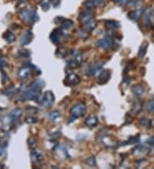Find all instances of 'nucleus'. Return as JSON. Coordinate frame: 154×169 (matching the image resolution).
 Returning a JSON list of instances; mask_svg holds the SVG:
<instances>
[{
  "label": "nucleus",
  "instance_id": "obj_16",
  "mask_svg": "<svg viewBox=\"0 0 154 169\" xmlns=\"http://www.w3.org/2000/svg\"><path fill=\"white\" fill-rule=\"evenodd\" d=\"M147 47H148V43L147 42H144L141 46L139 47V57L140 58L144 57V56L145 55L146 53V51H147Z\"/></svg>",
  "mask_w": 154,
  "mask_h": 169
},
{
  "label": "nucleus",
  "instance_id": "obj_31",
  "mask_svg": "<svg viewBox=\"0 0 154 169\" xmlns=\"http://www.w3.org/2000/svg\"><path fill=\"white\" fill-rule=\"evenodd\" d=\"M95 4L98 5H101L102 4H104V0H95Z\"/></svg>",
  "mask_w": 154,
  "mask_h": 169
},
{
  "label": "nucleus",
  "instance_id": "obj_22",
  "mask_svg": "<svg viewBox=\"0 0 154 169\" xmlns=\"http://www.w3.org/2000/svg\"><path fill=\"white\" fill-rule=\"evenodd\" d=\"M57 56L59 57H64L67 56V51L64 48H58L57 51Z\"/></svg>",
  "mask_w": 154,
  "mask_h": 169
},
{
  "label": "nucleus",
  "instance_id": "obj_28",
  "mask_svg": "<svg viewBox=\"0 0 154 169\" xmlns=\"http://www.w3.org/2000/svg\"><path fill=\"white\" fill-rule=\"evenodd\" d=\"M141 103L139 101H138L137 103H135V105L134 107V113H138L140 109H141Z\"/></svg>",
  "mask_w": 154,
  "mask_h": 169
},
{
  "label": "nucleus",
  "instance_id": "obj_10",
  "mask_svg": "<svg viewBox=\"0 0 154 169\" xmlns=\"http://www.w3.org/2000/svg\"><path fill=\"white\" fill-rule=\"evenodd\" d=\"M103 64H104V62H96V63L93 64L92 66H90L89 70H88V74L91 75V76L97 74L101 70V68L103 67Z\"/></svg>",
  "mask_w": 154,
  "mask_h": 169
},
{
  "label": "nucleus",
  "instance_id": "obj_23",
  "mask_svg": "<svg viewBox=\"0 0 154 169\" xmlns=\"http://www.w3.org/2000/svg\"><path fill=\"white\" fill-rule=\"evenodd\" d=\"M40 5L45 11H48L50 8V0H41Z\"/></svg>",
  "mask_w": 154,
  "mask_h": 169
},
{
  "label": "nucleus",
  "instance_id": "obj_36",
  "mask_svg": "<svg viewBox=\"0 0 154 169\" xmlns=\"http://www.w3.org/2000/svg\"><path fill=\"white\" fill-rule=\"evenodd\" d=\"M151 126H154V122H153V121L151 122Z\"/></svg>",
  "mask_w": 154,
  "mask_h": 169
},
{
  "label": "nucleus",
  "instance_id": "obj_20",
  "mask_svg": "<svg viewBox=\"0 0 154 169\" xmlns=\"http://www.w3.org/2000/svg\"><path fill=\"white\" fill-rule=\"evenodd\" d=\"M59 116H60V112L59 111H57V110L56 111H52L49 114V120L51 121H55L57 119L59 118Z\"/></svg>",
  "mask_w": 154,
  "mask_h": 169
},
{
  "label": "nucleus",
  "instance_id": "obj_18",
  "mask_svg": "<svg viewBox=\"0 0 154 169\" xmlns=\"http://www.w3.org/2000/svg\"><path fill=\"white\" fill-rule=\"evenodd\" d=\"M74 25V22L71 20H64L62 23V29L63 30H69Z\"/></svg>",
  "mask_w": 154,
  "mask_h": 169
},
{
  "label": "nucleus",
  "instance_id": "obj_27",
  "mask_svg": "<svg viewBox=\"0 0 154 169\" xmlns=\"http://www.w3.org/2000/svg\"><path fill=\"white\" fill-rule=\"evenodd\" d=\"M86 163H87V165L91 166H95V164H96V162H95V158H94L93 156H91L90 158H88V159L86 160Z\"/></svg>",
  "mask_w": 154,
  "mask_h": 169
},
{
  "label": "nucleus",
  "instance_id": "obj_33",
  "mask_svg": "<svg viewBox=\"0 0 154 169\" xmlns=\"http://www.w3.org/2000/svg\"><path fill=\"white\" fill-rule=\"evenodd\" d=\"M129 2H131V0H121V3L124 4V5H127L128 4Z\"/></svg>",
  "mask_w": 154,
  "mask_h": 169
},
{
  "label": "nucleus",
  "instance_id": "obj_11",
  "mask_svg": "<svg viewBox=\"0 0 154 169\" xmlns=\"http://www.w3.org/2000/svg\"><path fill=\"white\" fill-rule=\"evenodd\" d=\"M60 35H61V31H60V29H59V28H56V29L53 30L52 33L51 34V36H50L51 40H52L54 44L58 45V44L59 43V40H60Z\"/></svg>",
  "mask_w": 154,
  "mask_h": 169
},
{
  "label": "nucleus",
  "instance_id": "obj_4",
  "mask_svg": "<svg viewBox=\"0 0 154 169\" xmlns=\"http://www.w3.org/2000/svg\"><path fill=\"white\" fill-rule=\"evenodd\" d=\"M79 82H80V78L78 77V75H76L75 74L69 73L64 80V85L67 86H74L79 84Z\"/></svg>",
  "mask_w": 154,
  "mask_h": 169
},
{
  "label": "nucleus",
  "instance_id": "obj_19",
  "mask_svg": "<svg viewBox=\"0 0 154 169\" xmlns=\"http://www.w3.org/2000/svg\"><path fill=\"white\" fill-rule=\"evenodd\" d=\"M106 27L110 29H116V28H119V23L115 21H107Z\"/></svg>",
  "mask_w": 154,
  "mask_h": 169
},
{
  "label": "nucleus",
  "instance_id": "obj_21",
  "mask_svg": "<svg viewBox=\"0 0 154 169\" xmlns=\"http://www.w3.org/2000/svg\"><path fill=\"white\" fill-rule=\"evenodd\" d=\"M145 108H146L147 111H149V112L153 111L154 110V99L147 102L146 103V105H145Z\"/></svg>",
  "mask_w": 154,
  "mask_h": 169
},
{
  "label": "nucleus",
  "instance_id": "obj_12",
  "mask_svg": "<svg viewBox=\"0 0 154 169\" xmlns=\"http://www.w3.org/2000/svg\"><path fill=\"white\" fill-rule=\"evenodd\" d=\"M98 123V118L94 115H90L88 116L86 120H85V124L89 126V127H93V126H96Z\"/></svg>",
  "mask_w": 154,
  "mask_h": 169
},
{
  "label": "nucleus",
  "instance_id": "obj_14",
  "mask_svg": "<svg viewBox=\"0 0 154 169\" xmlns=\"http://www.w3.org/2000/svg\"><path fill=\"white\" fill-rule=\"evenodd\" d=\"M132 91L136 97H140L144 93V89L141 85H134L132 88Z\"/></svg>",
  "mask_w": 154,
  "mask_h": 169
},
{
  "label": "nucleus",
  "instance_id": "obj_6",
  "mask_svg": "<svg viewBox=\"0 0 154 169\" xmlns=\"http://www.w3.org/2000/svg\"><path fill=\"white\" fill-rule=\"evenodd\" d=\"M54 95L51 91H47L44 94L42 101H41V105L44 107H49L54 103Z\"/></svg>",
  "mask_w": 154,
  "mask_h": 169
},
{
  "label": "nucleus",
  "instance_id": "obj_15",
  "mask_svg": "<svg viewBox=\"0 0 154 169\" xmlns=\"http://www.w3.org/2000/svg\"><path fill=\"white\" fill-rule=\"evenodd\" d=\"M30 74V69L27 67L21 68V70L19 71V77L22 79H27Z\"/></svg>",
  "mask_w": 154,
  "mask_h": 169
},
{
  "label": "nucleus",
  "instance_id": "obj_3",
  "mask_svg": "<svg viewBox=\"0 0 154 169\" xmlns=\"http://www.w3.org/2000/svg\"><path fill=\"white\" fill-rule=\"evenodd\" d=\"M97 141L104 147L111 148L117 145V141L111 136H99L97 138Z\"/></svg>",
  "mask_w": 154,
  "mask_h": 169
},
{
  "label": "nucleus",
  "instance_id": "obj_30",
  "mask_svg": "<svg viewBox=\"0 0 154 169\" xmlns=\"http://www.w3.org/2000/svg\"><path fill=\"white\" fill-rule=\"evenodd\" d=\"M140 123H141L142 126L147 127L148 126H150L151 121H150V120H148V119H146V118H143V119H141V122H140Z\"/></svg>",
  "mask_w": 154,
  "mask_h": 169
},
{
  "label": "nucleus",
  "instance_id": "obj_9",
  "mask_svg": "<svg viewBox=\"0 0 154 169\" xmlns=\"http://www.w3.org/2000/svg\"><path fill=\"white\" fill-rule=\"evenodd\" d=\"M110 77V73L108 70H104L99 74V76L98 78V83L99 85H104L108 82L109 79Z\"/></svg>",
  "mask_w": 154,
  "mask_h": 169
},
{
  "label": "nucleus",
  "instance_id": "obj_7",
  "mask_svg": "<svg viewBox=\"0 0 154 169\" xmlns=\"http://www.w3.org/2000/svg\"><path fill=\"white\" fill-rule=\"evenodd\" d=\"M79 20L80 22L83 24V26H85L86 24H87L88 22H90L93 19V13L91 11H82L80 14L79 16Z\"/></svg>",
  "mask_w": 154,
  "mask_h": 169
},
{
  "label": "nucleus",
  "instance_id": "obj_8",
  "mask_svg": "<svg viewBox=\"0 0 154 169\" xmlns=\"http://www.w3.org/2000/svg\"><path fill=\"white\" fill-rule=\"evenodd\" d=\"M151 15H152V9L151 7H147L145 14H144V17H145V25L146 28H151Z\"/></svg>",
  "mask_w": 154,
  "mask_h": 169
},
{
  "label": "nucleus",
  "instance_id": "obj_34",
  "mask_svg": "<svg viewBox=\"0 0 154 169\" xmlns=\"http://www.w3.org/2000/svg\"><path fill=\"white\" fill-rule=\"evenodd\" d=\"M149 143H150V144H151L152 146H154V137L150 139V142Z\"/></svg>",
  "mask_w": 154,
  "mask_h": 169
},
{
  "label": "nucleus",
  "instance_id": "obj_29",
  "mask_svg": "<svg viewBox=\"0 0 154 169\" xmlns=\"http://www.w3.org/2000/svg\"><path fill=\"white\" fill-rule=\"evenodd\" d=\"M144 151H146V150L145 149L144 147H137V148H135V149L133 150V152H134V154H141V153H143Z\"/></svg>",
  "mask_w": 154,
  "mask_h": 169
},
{
  "label": "nucleus",
  "instance_id": "obj_26",
  "mask_svg": "<svg viewBox=\"0 0 154 169\" xmlns=\"http://www.w3.org/2000/svg\"><path fill=\"white\" fill-rule=\"evenodd\" d=\"M5 36L6 40H7L8 42H12V41L15 40V36H14L11 33H10V32H8Z\"/></svg>",
  "mask_w": 154,
  "mask_h": 169
},
{
  "label": "nucleus",
  "instance_id": "obj_32",
  "mask_svg": "<svg viewBox=\"0 0 154 169\" xmlns=\"http://www.w3.org/2000/svg\"><path fill=\"white\" fill-rule=\"evenodd\" d=\"M59 4H60V0H54L53 1V5H54L55 7H57Z\"/></svg>",
  "mask_w": 154,
  "mask_h": 169
},
{
  "label": "nucleus",
  "instance_id": "obj_25",
  "mask_svg": "<svg viewBox=\"0 0 154 169\" xmlns=\"http://www.w3.org/2000/svg\"><path fill=\"white\" fill-rule=\"evenodd\" d=\"M85 5L87 8V10H92L95 6V1H93V0H88V1L86 3Z\"/></svg>",
  "mask_w": 154,
  "mask_h": 169
},
{
  "label": "nucleus",
  "instance_id": "obj_17",
  "mask_svg": "<svg viewBox=\"0 0 154 169\" xmlns=\"http://www.w3.org/2000/svg\"><path fill=\"white\" fill-rule=\"evenodd\" d=\"M31 38H32V34L28 32H25L22 37V45H27L31 41Z\"/></svg>",
  "mask_w": 154,
  "mask_h": 169
},
{
  "label": "nucleus",
  "instance_id": "obj_35",
  "mask_svg": "<svg viewBox=\"0 0 154 169\" xmlns=\"http://www.w3.org/2000/svg\"><path fill=\"white\" fill-rule=\"evenodd\" d=\"M113 1H115V2H121V0H113Z\"/></svg>",
  "mask_w": 154,
  "mask_h": 169
},
{
  "label": "nucleus",
  "instance_id": "obj_13",
  "mask_svg": "<svg viewBox=\"0 0 154 169\" xmlns=\"http://www.w3.org/2000/svg\"><path fill=\"white\" fill-rule=\"evenodd\" d=\"M142 14V11L141 10H136V11H130L128 14V17L132 20V21H137L139 20V18L140 17Z\"/></svg>",
  "mask_w": 154,
  "mask_h": 169
},
{
  "label": "nucleus",
  "instance_id": "obj_1",
  "mask_svg": "<svg viewBox=\"0 0 154 169\" xmlns=\"http://www.w3.org/2000/svg\"><path fill=\"white\" fill-rule=\"evenodd\" d=\"M82 62V56L81 53L75 51H71V52L69 55V57L67 59V63L71 68L78 67Z\"/></svg>",
  "mask_w": 154,
  "mask_h": 169
},
{
  "label": "nucleus",
  "instance_id": "obj_2",
  "mask_svg": "<svg viewBox=\"0 0 154 169\" xmlns=\"http://www.w3.org/2000/svg\"><path fill=\"white\" fill-rule=\"evenodd\" d=\"M86 110H87L86 105L83 103H78L75 106L72 107V109L70 110V114H71L72 118L75 120V119L82 117L85 114Z\"/></svg>",
  "mask_w": 154,
  "mask_h": 169
},
{
  "label": "nucleus",
  "instance_id": "obj_5",
  "mask_svg": "<svg viewBox=\"0 0 154 169\" xmlns=\"http://www.w3.org/2000/svg\"><path fill=\"white\" fill-rule=\"evenodd\" d=\"M97 46L98 48H100V49H103V50L110 49V48H111L113 46V40L110 37L99 39L97 42Z\"/></svg>",
  "mask_w": 154,
  "mask_h": 169
},
{
  "label": "nucleus",
  "instance_id": "obj_24",
  "mask_svg": "<svg viewBox=\"0 0 154 169\" xmlns=\"http://www.w3.org/2000/svg\"><path fill=\"white\" fill-rule=\"evenodd\" d=\"M32 158L34 160H43V157L42 155L40 154V153H37L36 151H34L33 154H32Z\"/></svg>",
  "mask_w": 154,
  "mask_h": 169
}]
</instances>
